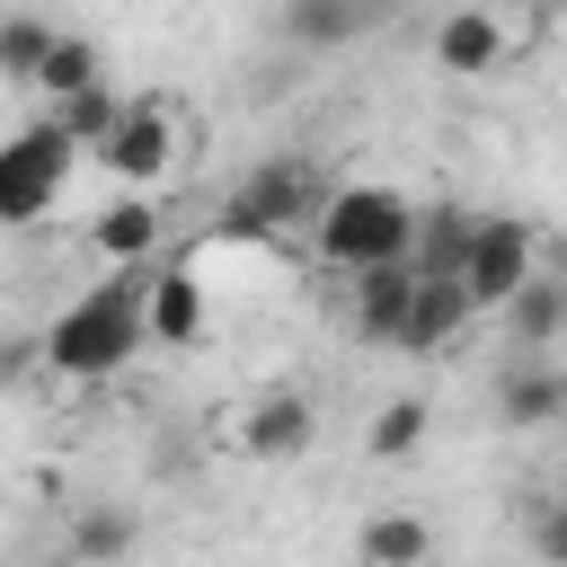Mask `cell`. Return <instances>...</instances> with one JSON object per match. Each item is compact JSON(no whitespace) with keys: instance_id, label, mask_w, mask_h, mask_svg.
<instances>
[{"instance_id":"cell-1","label":"cell","mask_w":567,"mask_h":567,"mask_svg":"<svg viewBox=\"0 0 567 567\" xmlns=\"http://www.w3.org/2000/svg\"><path fill=\"white\" fill-rule=\"evenodd\" d=\"M142 346H151V337H142V275L124 266L115 284H89V292L44 328V372H53V381H106V372H124Z\"/></svg>"},{"instance_id":"cell-2","label":"cell","mask_w":567,"mask_h":567,"mask_svg":"<svg viewBox=\"0 0 567 567\" xmlns=\"http://www.w3.org/2000/svg\"><path fill=\"white\" fill-rule=\"evenodd\" d=\"M416 230H425V204L381 186V177H354V186H328L319 221H310V248L319 266L354 275V266H381V257H416Z\"/></svg>"},{"instance_id":"cell-3","label":"cell","mask_w":567,"mask_h":567,"mask_svg":"<svg viewBox=\"0 0 567 567\" xmlns=\"http://www.w3.org/2000/svg\"><path fill=\"white\" fill-rule=\"evenodd\" d=\"M186 142H195L186 106L159 97V89H142V97H124L115 133L97 142V168H106L115 186H133V195H168V177L186 168Z\"/></svg>"},{"instance_id":"cell-4","label":"cell","mask_w":567,"mask_h":567,"mask_svg":"<svg viewBox=\"0 0 567 567\" xmlns=\"http://www.w3.org/2000/svg\"><path fill=\"white\" fill-rule=\"evenodd\" d=\"M319 204H328V177H319L301 151H275V159H257V168L230 186L221 230H230V239H284V230H310Z\"/></svg>"},{"instance_id":"cell-5","label":"cell","mask_w":567,"mask_h":567,"mask_svg":"<svg viewBox=\"0 0 567 567\" xmlns=\"http://www.w3.org/2000/svg\"><path fill=\"white\" fill-rule=\"evenodd\" d=\"M549 266V248H540V230L523 221V213H487V221H470V239H461V292L478 301V319H496L532 275Z\"/></svg>"},{"instance_id":"cell-6","label":"cell","mask_w":567,"mask_h":567,"mask_svg":"<svg viewBox=\"0 0 567 567\" xmlns=\"http://www.w3.org/2000/svg\"><path fill=\"white\" fill-rule=\"evenodd\" d=\"M425 53H434V71H443V80H487V71H505V62H514V27H505V9H496V0H443V18H434V35H425Z\"/></svg>"},{"instance_id":"cell-7","label":"cell","mask_w":567,"mask_h":567,"mask_svg":"<svg viewBox=\"0 0 567 567\" xmlns=\"http://www.w3.org/2000/svg\"><path fill=\"white\" fill-rule=\"evenodd\" d=\"M142 275V337L151 346H195L204 328H213V292H204V275L186 266V257H151V266H133Z\"/></svg>"},{"instance_id":"cell-8","label":"cell","mask_w":567,"mask_h":567,"mask_svg":"<svg viewBox=\"0 0 567 567\" xmlns=\"http://www.w3.org/2000/svg\"><path fill=\"white\" fill-rule=\"evenodd\" d=\"M230 443H239L248 461H301V452L319 443V408H310V390H257V399L230 416Z\"/></svg>"},{"instance_id":"cell-9","label":"cell","mask_w":567,"mask_h":567,"mask_svg":"<svg viewBox=\"0 0 567 567\" xmlns=\"http://www.w3.org/2000/svg\"><path fill=\"white\" fill-rule=\"evenodd\" d=\"M159 248H168V213H159V195L115 186V204L89 221V257H97L106 275H124V266H151Z\"/></svg>"},{"instance_id":"cell-10","label":"cell","mask_w":567,"mask_h":567,"mask_svg":"<svg viewBox=\"0 0 567 567\" xmlns=\"http://www.w3.org/2000/svg\"><path fill=\"white\" fill-rule=\"evenodd\" d=\"M470 319H478V301L461 292V275H425V266H416V292H408L390 346H399V354H452Z\"/></svg>"},{"instance_id":"cell-11","label":"cell","mask_w":567,"mask_h":567,"mask_svg":"<svg viewBox=\"0 0 567 567\" xmlns=\"http://www.w3.org/2000/svg\"><path fill=\"white\" fill-rule=\"evenodd\" d=\"M496 425H514V434L567 425V363L558 354H514L496 372Z\"/></svg>"},{"instance_id":"cell-12","label":"cell","mask_w":567,"mask_h":567,"mask_svg":"<svg viewBox=\"0 0 567 567\" xmlns=\"http://www.w3.org/2000/svg\"><path fill=\"white\" fill-rule=\"evenodd\" d=\"M62 159H71V142H62L53 124H44V133H27L18 151H0V221H35V213L53 204Z\"/></svg>"},{"instance_id":"cell-13","label":"cell","mask_w":567,"mask_h":567,"mask_svg":"<svg viewBox=\"0 0 567 567\" xmlns=\"http://www.w3.org/2000/svg\"><path fill=\"white\" fill-rule=\"evenodd\" d=\"M496 328H505V346L514 354H549V346H567V275H532L505 310H496Z\"/></svg>"},{"instance_id":"cell-14","label":"cell","mask_w":567,"mask_h":567,"mask_svg":"<svg viewBox=\"0 0 567 567\" xmlns=\"http://www.w3.org/2000/svg\"><path fill=\"white\" fill-rule=\"evenodd\" d=\"M381 9H390V0H284L275 27H284V44H301V53H337V44H354Z\"/></svg>"},{"instance_id":"cell-15","label":"cell","mask_w":567,"mask_h":567,"mask_svg":"<svg viewBox=\"0 0 567 567\" xmlns=\"http://www.w3.org/2000/svg\"><path fill=\"white\" fill-rule=\"evenodd\" d=\"M416 292V257H381V266H354V337L390 346L399 337V310Z\"/></svg>"},{"instance_id":"cell-16","label":"cell","mask_w":567,"mask_h":567,"mask_svg":"<svg viewBox=\"0 0 567 567\" xmlns=\"http://www.w3.org/2000/svg\"><path fill=\"white\" fill-rule=\"evenodd\" d=\"M425 434H434V408H425L416 390H399V399H381V408H372L363 452H372V461H416V452H425Z\"/></svg>"},{"instance_id":"cell-17","label":"cell","mask_w":567,"mask_h":567,"mask_svg":"<svg viewBox=\"0 0 567 567\" xmlns=\"http://www.w3.org/2000/svg\"><path fill=\"white\" fill-rule=\"evenodd\" d=\"M106 80V53H97V35H53V53H44V71H35V97L44 106H62V97H80V89H97Z\"/></svg>"},{"instance_id":"cell-18","label":"cell","mask_w":567,"mask_h":567,"mask_svg":"<svg viewBox=\"0 0 567 567\" xmlns=\"http://www.w3.org/2000/svg\"><path fill=\"white\" fill-rule=\"evenodd\" d=\"M354 558L363 567H416V558H434V523L425 514H372L354 532Z\"/></svg>"},{"instance_id":"cell-19","label":"cell","mask_w":567,"mask_h":567,"mask_svg":"<svg viewBox=\"0 0 567 567\" xmlns=\"http://www.w3.org/2000/svg\"><path fill=\"white\" fill-rule=\"evenodd\" d=\"M53 18L44 9H0V80H18V89H35V71H44V53H53Z\"/></svg>"},{"instance_id":"cell-20","label":"cell","mask_w":567,"mask_h":567,"mask_svg":"<svg viewBox=\"0 0 567 567\" xmlns=\"http://www.w3.org/2000/svg\"><path fill=\"white\" fill-rule=\"evenodd\" d=\"M62 540H71V558H124V549L142 540V523H133V514H115V505H80Z\"/></svg>"},{"instance_id":"cell-21","label":"cell","mask_w":567,"mask_h":567,"mask_svg":"<svg viewBox=\"0 0 567 567\" xmlns=\"http://www.w3.org/2000/svg\"><path fill=\"white\" fill-rule=\"evenodd\" d=\"M115 115H124V97H115V89L97 80V89H80V97H62V106H53V133H62V142H89V151H97V142L115 133Z\"/></svg>"},{"instance_id":"cell-22","label":"cell","mask_w":567,"mask_h":567,"mask_svg":"<svg viewBox=\"0 0 567 567\" xmlns=\"http://www.w3.org/2000/svg\"><path fill=\"white\" fill-rule=\"evenodd\" d=\"M27 372H44V328L35 337H0V390H18Z\"/></svg>"},{"instance_id":"cell-23","label":"cell","mask_w":567,"mask_h":567,"mask_svg":"<svg viewBox=\"0 0 567 567\" xmlns=\"http://www.w3.org/2000/svg\"><path fill=\"white\" fill-rule=\"evenodd\" d=\"M532 549H540L549 567H567V505H540V514H532Z\"/></svg>"},{"instance_id":"cell-24","label":"cell","mask_w":567,"mask_h":567,"mask_svg":"<svg viewBox=\"0 0 567 567\" xmlns=\"http://www.w3.org/2000/svg\"><path fill=\"white\" fill-rule=\"evenodd\" d=\"M390 9H425V0H390Z\"/></svg>"}]
</instances>
